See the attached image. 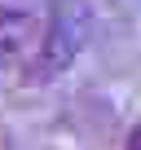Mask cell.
I'll return each instance as SVG.
<instances>
[{
	"label": "cell",
	"mask_w": 141,
	"mask_h": 150,
	"mask_svg": "<svg viewBox=\"0 0 141 150\" xmlns=\"http://www.w3.org/2000/svg\"><path fill=\"white\" fill-rule=\"evenodd\" d=\"M9 146H13V137H9L5 128H0V150H9Z\"/></svg>",
	"instance_id": "cell-3"
},
{
	"label": "cell",
	"mask_w": 141,
	"mask_h": 150,
	"mask_svg": "<svg viewBox=\"0 0 141 150\" xmlns=\"http://www.w3.org/2000/svg\"><path fill=\"white\" fill-rule=\"evenodd\" d=\"M35 35H40L35 13L0 9V71L13 66V62H22V57H27V49H35Z\"/></svg>",
	"instance_id": "cell-2"
},
{
	"label": "cell",
	"mask_w": 141,
	"mask_h": 150,
	"mask_svg": "<svg viewBox=\"0 0 141 150\" xmlns=\"http://www.w3.org/2000/svg\"><path fill=\"white\" fill-rule=\"evenodd\" d=\"M93 40V13L88 0H53L49 22L35 40V57L27 66V84H49L84 53V44Z\"/></svg>",
	"instance_id": "cell-1"
},
{
	"label": "cell",
	"mask_w": 141,
	"mask_h": 150,
	"mask_svg": "<svg viewBox=\"0 0 141 150\" xmlns=\"http://www.w3.org/2000/svg\"><path fill=\"white\" fill-rule=\"evenodd\" d=\"M128 150H141V128L132 132V141H128Z\"/></svg>",
	"instance_id": "cell-4"
}]
</instances>
